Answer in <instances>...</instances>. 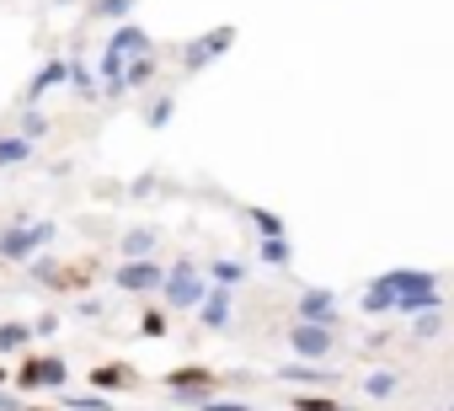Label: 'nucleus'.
I'll use <instances>...</instances> for the list:
<instances>
[{
	"label": "nucleus",
	"instance_id": "obj_1",
	"mask_svg": "<svg viewBox=\"0 0 454 411\" xmlns=\"http://www.w3.org/2000/svg\"><path fill=\"white\" fill-rule=\"evenodd\" d=\"M54 236H59V225H54V220H33V214L22 209V214H12V225H6V230H0V262L27 268L38 252H49V246H54Z\"/></svg>",
	"mask_w": 454,
	"mask_h": 411
},
{
	"label": "nucleus",
	"instance_id": "obj_2",
	"mask_svg": "<svg viewBox=\"0 0 454 411\" xmlns=\"http://www.w3.org/2000/svg\"><path fill=\"white\" fill-rule=\"evenodd\" d=\"M208 294V283H203V268L192 262V257H176L171 268H166V278H160V299L171 305V310H198V299Z\"/></svg>",
	"mask_w": 454,
	"mask_h": 411
},
{
	"label": "nucleus",
	"instance_id": "obj_3",
	"mask_svg": "<svg viewBox=\"0 0 454 411\" xmlns=\"http://www.w3.org/2000/svg\"><path fill=\"white\" fill-rule=\"evenodd\" d=\"M422 289H438V278H433V273L395 268V273H385V278H374V283H369V294H364V310H369V315H380V310H390L401 294H422Z\"/></svg>",
	"mask_w": 454,
	"mask_h": 411
},
{
	"label": "nucleus",
	"instance_id": "obj_4",
	"mask_svg": "<svg viewBox=\"0 0 454 411\" xmlns=\"http://www.w3.org/2000/svg\"><path fill=\"white\" fill-rule=\"evenodd\" d=\"M12 384H17L22 395H33V390H65V384H70V363H65V358H49V353L22 358L17 374H12Z\"/></svg>",
	"mask_w": 454,
	"mask_h": 411
},
{
	"label": "nucleus",
	"instance_id": "obj_5",
	"mask_svg": "<svg viewBox=\"0 0 454 411\" xmlns=\"http://www.w3.org/2000/svg\"><path fill=\"white\" fill-rule=\"evenodd\" d=\"M160 278H166V268L155 257H134V262H118L113 268V283L123 294H160Z\"/></svg>",
	"mask_w": 454,
	"mask_h": 411
},
{
	"label": "nucleus",
	"instance_id": "obj_6",
	"mask_svg": "<svg viewBox=\"0 0 454 411\" xmlns=\"http://www.w3.org/2000/svg\"><path fill=\"white\" fill-rule=\"evenodd\" d=\"M219 384H224V379H219V374H208V368H171V374H166V390H171V395H182V400H192V406H198V400H208Z\"/></svg>",
	"mask_w": 454,
	"mask_h": 411
},
{
	"label": "nucleus",
	"instance_id": "obj_7",
	"mask_svg": "<svg viewBox=\"0 0 454 411\" xmlns=\"http://www.w3.org/2000/svg\"><path fill=\"white\" fill-rule=\"evenodd\" d=\"M289 347H294L300 358H326V353L337 347V331H332V326H316V321H294V326H289Z\"/></svg>",
	"mask_w": 454,
	"mask_h": 411
},
{
	"label": "nucleus",
	"instance_id": "obj_8",
	"mask_svg": "<svg viewBox=\"0 0 454 411\" xmlns=\"http://www.w3.org/2000/svg\"><path fill=\"white\" fill-rule=\"evenodd\" d=\"M65 81H70V59H43V65H38V75L22 86V107H38V102H43L49 91H59Z\"/></svg>",
	"mask_w": 454,
	"mask_h": 411
},
{
	"label": "nucleus",
	"instance_id": "obj_9",
	"mask_svg": "<svg viewBox=\"0 0 454 411\" xmlns=\"http://www.w3.org/2000/svg\"><path fill=\"white\" fill-rule=\"evenodd\" d=\"M231 310H236V289L208 283V294L198 299V321H203L208 331H224V326H231Z\"/></svg>",
	"mask_w": 454,
	"mask_h": 411
},
{
	"label": "nucleus",
	"instance_id": "obj_10",
	"mask_svg": "<svg viewBox=\"0 0 454 411\" xmlns=\"http://www.w3.org/2000/svg\"><path fill=\"white\" fill-rule=\"evenodd\" d=\"M231 43H236V27H214V33H203L198 43H187V49H182V65H187V70H203L208 59H219Z\"/></svg>",
	"mask_w": 454,
	"mask_h": 411
},
{
	"label": "nucleus",
	"instance_id": "obj_11",
	"mask_svg": "<svg viewBox=\"0 0 454 411\" xmlns=\"http://www.w3.org/2000/svg\"><path fill=\"white\" fill-rule=\"evenodd\" d=\"M107 54H118V59L129 65V59H139V54H155V43H150V33H145V27L118 22V27H113V38H107Z\"/></svg>",
	"mask_w": 454,
	"mask_h": 411
},
{
	"label": "nucleus",
	"instance_id": "obj_12",
	"mask_svg": "<svg viewBox=\"0 0 454 411\" xmlns=\"http://www.w3.org/2000/svg\"><path fill=\"white\" fill-rule=\"evenodd\" d=\"M86 384H91L97 395H113V390H134V384H139V374H134V368H123V363H97V368L86 374Z\"/></svg>",
	"mask_w": 454,
	"mask_h": 411
},
{
	"label": "nucleus",
	"instance_id": "obj_13",
	"mask_svg": "<svg viewBox=\"0 0 454 411\" xmlns=\"http://www.w3.org/2000/svg\"><path fill=\"white\" fill-rule=\"evenodd\" d=\"M33 155H38V144H27L12 128H0V171H22V166H33Z\"/></svg>",
	"mask_w": 454,
	"mask_h": 411
},
{
	"label": "nucleus",
	"instance_id": "obj_14",
	"mask_svg": "<svg viewBox=\"0 0 454 411\" xmlns=\"http://www.w3.org/2000/svg\"><path fill=\"white\" fill-rule=\"evenodd\" d=\"M300 321L332 326V321H337V299H332L326 289H305V294H300Z\"/></svg>",
	"mask_w": 454,
	"mask_h": 411
},
{
	"label": "nucleus",
	"instance_id": "obj_15",
	"mask_svg": "<svg viewBox=\"0 0 454 411\" xmlns=\"http://www.w3.org/2000/svg\"><path fill=\"white\" fill-rule=\"evenodd\" d=\"M155 246H160V230H155V225H134V230L118 241L123 262H134V257H155Z\"/></svg>",
	"mask_w": 454,
	"mask_h": 411
},
{
	"label": "nucleus",
	"instance_id": "obj_16",
	"mask_svg": "<svg viewBox=\"0 0 454 411\" xmlns=\"http://www.w3.org/2000/svg\"><path fill=\"white\" fill-rule=\"evenodd\" d=\"M27 342H33V326L27 321H0V358L27 353Z\"/></svg>",
	"mask_w": 454,
	"mask_h": 411
},
{
	"label": "nucleus",
	"instance_id": "obj_17",
	"mask_svg": "<svg viewBox=\"0 0 454 411\" xmlns=\"http://www.w3.org/2000/svg\"><path fill=\"white\" fill-rule=\"evenodd\" d=\"M145 86H155V54H139L123 65V91H145Z\"/></svg>",
	"mask_w": 454,
	"mask_h": 411
},
{
	"label": "nucleus",
	"instance_id": "obj_18",
	"mask_svg": "<svg viewBox=\"0 0 454 411\" xmlns=\"http://www.w3.org/2000/svg\"><path fill=\"white\" fill-rule=\"evenodd\" d=\"M49 128H54V118H49V112L22 107V118H17V128H12V134H22L27 144H38V139H49Z\"/></svg>",
	"mask_w": 454,
	"mask_h": 411
},
{
	"label": "nucleus",
	"instance_id": "obj_19",
	"mask_svg": "<svg viewBox=\"0 0 454 411\" xmlns=\"http://www.w3.org/2000/svg\"><path fill=\"white\" fill-rule=\"evenodd\" d=\"M65 86H70L81 102H97V97H102V81H97L86 65H70V81H65Z\"/></svg>",
	"mask_w": 454,
	"mask_h": 411
},
{
	"label": "nucleus",
	"instance_id": "obj_20",
	"mask_svg": "<svg viewBox=\"0 0 454 411\" xmlns=\"http://www.w3.org/2000/svg\"><path fill=\"white\" fill-rule=\"evenodd\" d=\"M27 278H33V283H59V278H65V268H59V257H54V252H38V257L27 262Z\"/></svg>",
	"mask_w": 454,
	"mask_h": 411
},
{
	"label": "nucleus",
	"instance_id": "obj_21",
	"mask_svg": "<svg viewBox=\"0 0 454 411\" xmlns=\"http://www.w3.org/2000/svg\"><path fill=\"white\" fill-rule=\"evenodd\" d=\"M390 310H406V315H417V310H443V294H438V289H422V294H401Z\"/></svg>",
	"mask_w": 454,
	"mask_h": 411
},
{
	"label": "nucleus",
	"instance_id": "obj_22",
	"mask_svg": "<svg viewBox=\"0 0 454 411\" xmlns=\"http://www.w3.org/2000/svg\"><path fill=\"white\" fill-rule=\"evenodd\" d=\"M278 379H289V384H332L337 374H326V368H310V363H289V368H278Z\"/></svg>",
	"mask_w": 454,
	"mask_h": 411
},
{
	"label": "nucleus",
	"instance_id": "obj_23",
	"mask_svg": "<svg viewBox=\"0 0 454 411\" xmlns=\"http://www.w3.org/2000/svg\"><path fill=\"white\" fill-rule=\"evenodd\" d=\"M134 6H139V0H91V17L97 22H129Z\"/></svg>",
	"mask_w": 454,
	"mask_h": 411
},
{
	"label": "nucleus",
	"instance_id": "obj_24",
	"mask_svg": "<svg viewBox=\"0 0 454 411\" xmlns=\"http://www.w3.org/2000/svg\"><path fill=\"white\" fill-rule=\"evenodd\" d=\"M208 273H214V283H224V289H236V283L247 278V268H241V262H231V257H214V262H208Z\"/></svg>",
	"mask_w": 454,
	"mask_h": 411
},
{
	"label": "nucleus",
	"instance_id": "obj_25",
	"mask_svg": "<svg viewBox=\"0 0 454 411\" xmlns=\"http://www.w3.org/2000/svg\"><path fill=\"white\" fill-rule=\"evenodd\" d=\"M257 257H262L268 268H289V241H284V236H262Z\"/></svg>",
	"mask_w": 454,
	"mask_h": 411
},
{
	"label": "nucleus",
	"instance_id": "obj_26",
	"mask_svg": "<svg viewBox=\"0 0 454 411\" xmlns=\"http://www.w3.org/2000/svg\"><path fill=\"white\" fill-rule=\"evenodd\" d=\"M401 390V379L390 374V368H374L369 379H364V395H374V400H385V395H395Z\"/></svg>",
	"mask_w": 454,
	"mask_h": 411
},
{
	"label": "nucleus",
	"instance_id": "obj_27",
	"mask_svg": "<svg viewBox=\"0 0 454 411\" xmlns=\"http://www.w3.org/2000/svg\"><path fill=\"white\" fill-rule=\"evenodd\" d=\"M171 112H176V102H171V97H155V102L145 107V123H150V128H166Z\"/></svg>",
	"mask_w": 454,
	"mask_h": 411
},
{
	"label": "nucleus",
	"instance_id": "obj_28",
	"mask_svg": "<svg viewBox=\"0 0 454 411\" xmlns=\"http://www.w3.org/2000/svg\"><path fill=\"white\" fill-rule=\"evenodd\" d=\"M65 411H113L107 395H65Z\"/></svg>",
	"mask_w": 454,
	"mask_h": 411
},
{
	"label": "nucleus",
	"instance_id": "obj_29",
	"mask_svg": "<svg viewBox=\"0 0 454 411\" xmlns=\"http://www.w3.org/2000/svg\"><path fill=\"white\" fill-rule=\"evenodd\" d=\"M139 337H150V342L166 337V315H160V310H145V315H139Z\"/></svg>",
	"mask_w": 454,
	"mask_h": 411
},
{
	"label": "nucleus",
	"instance_id": "obj_30",
	"mask_svg": "<svg viewBox=\"0 0 454 411\" xmlns=\"http://www.w3.org/2000/svg\"><path fill=\"white\" fill-rule=\"evenodd\" d=\"M252 225H257L262 236H284V220H278V214H268V209H252Z\"/></svg>",
	"mask_w": 454,
	"mask_h": 411
},
{
	"label": "nucleus",
	"instance_id": "obj_31",
	"mask_svg": "<svg viewBox=\"0 0 454 411\" xmlns=\"http://www.w3.org/2000/svg\"><path fill=\"white\" fill-rule=\"evenodd\" d=\"M27 326H33V337H49V331H59V315H54V310H43V315H38V321H27Z\"/></svg>",
	"mask_w": 454,
	"mask_h": 411
},
{
	"label": "nucleus",
	"instance_id": "obj_32",
	"mask_svg": "<svg viewBox=\"0 0 454 411\" xmlns=\"http://www.w3.org/2000/svg\"><path fill=\"white\" fill-rule=\"evenodd\" d=\"M198 406H203V411H252L247 400H214V395H208V400H198Z\"/></svg>",
	"mask_w": 454,
	"mask_h": 411
},
{
	"label": "nucleus",
	"instance_id": "obj_33",
	"mask_svg": "<svg viewBox=\"0 0 454 411\" xmlns=\"http://www.w3.org/2000/svg\"><path fill=\"white\" fill-rule=\"evenodd\" d=\"M75 315H81V321H97V315H102V299H81Z\"/></svg>",
	"mask_w": 454,
	"mask_h": 411
},
{
	"label": "nucleus",
	"instance_id": "obj_34",
	"mask_svg": "<svg viewBox=\"0 0 454 411\" xmlns=\"http://www.w3.org/2000/svg\"><path fill=\"white\" fill-rule=\"evenodd\" d=\"M411 337H417V342H433V337H438V315H433V321H417Z\"/></svg>",
	"mask_w": 454,
	"mask_h": 411
},
{
	"label": "nucleus",
	"instance_id": "obj_35",
	"mask_svg": "<svg viewBox=\"0 0 454 411\" xmlns=\"http://www.w3.org/2000/svg\"><path fill=\"white\" fill-rule=\"evenodd\" d=\"M0 411H22V400H17L12 390H0Z\"/></svg>",
	"mask_w": 454,
	"mask_h": 411
},
{
	"label": "nucleus",
	"instance_id": "obj_36",
	"mask_svg": "<svg viewBox=\"0 0 454 411\" xmlns=\"http://www.w3.org/2000/svg\"><path fill=\"white\" fill-rule=\"evenodd\" d=\"M6 384H12V368H0V390H6Z\"/></svg>",
	"mask_w": 454,
	"mask_h": 411
},
{
	"label": "nucleus",
	"instance_id": "obj_37",
	"mask_svg": "<svg viewBox=\"0 0 454 411\" xmlns=\"http://www.w3.org/2000/svg\"><path fill=\"white\" fill-rule=\"evenodd\" d=\"M49 6H75V0H49Z\"/></svg>",
	"mask_w": 454,
	"mask_h": 411
},
{
	"label": "nucleus",
	"instance_id": "obj_38",
	"mask_svg": "<svg viewBox=\"0 0 454 411\" xmlns=\"http://www.w3.org/2000/svg\"><path fill=\"white\" fill-rule=\"evenodd\" d=\"M22 411H43V406H22Z\"/></svg>",
	"mask_w": 454,
	"mask_h": 411
}]
</instances>
